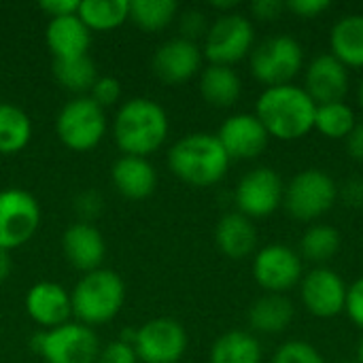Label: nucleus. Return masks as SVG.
<instances>
[{"label": "nucleus", "mask_w": 363, "mask_h": 363, "mask_svg": "<svg viewBox=\"0 0 363 363\" xmlns=\"http://www.w3.org/2000/svg\"><path fill=\"white\" fill-rule=\"evenodd\" d=\"M357 98H359V106L363 108V79L362 83H359V89H357Z\"/></svg>", "instance_id": "47"}, {"label": "nucleus", "mask_w": 363, "mask_h": 363, "mask_svg": "<svg viewBox=\"0 0 363 363\" xmlns=\"http://www.w3.org/2000/svg\"><path fill=\"white\" fill-rule=\"evenodd\" d=\"M40 225L38 200L19 187L0 191V249L13 251L34 238Z\"/></svg>", "instance_id": "10"}, {"label": "nucleus", "mask_w": 363, "mask_h": 363, "mask_svg": "<svg viewBox=\"0 0 363 363\" xmlns=\"http://www.w3.org/2000/svg\"><path fill=\"white\" fill-rule=\"evenodd\" d=\"M45 43L53 55V60H68L87 55L91 45L89 28L79 19V15L49 19L45 30Z\"/></svg>", "instance_id": "21"}, {"label": "nucleus", "mask_w": 363, "mask_h": 363, "mask_svg": "<svg viewBox=\"0 0 363 363\" xmlns=\"http://www.w3.org/2000/svg\"><path fill=\"white\" fill-rule=\"evenodd\" d=\"M202 60L204 53L198 43L177 36L157 47L151 60V68L162 83L181 85L202 70Z\"/></svg>", "instance_id": "15"}, {"label": "nucleus", "mask_w": 363, "mask_h": 363, "mask_svg": "<svg viewBox=\"0 0 363 363\" xmlns=\"http://www.w3.org/2000/svg\"><path fill=\"white\" fill-rule=\"evenodd\" d=\"M355 362L363 363V338L359 340V345H357V359Z\"/></svg>", "instance_id": "46"}, {"label": "nucleus", "mask_w": 363, "mask_h": 363, "mask_svg": "<svg viewBox=\"0 0 363 363\" xmlns=\"http://www.w3.org/2000/svg\"><path fill=\"white\" fill-rule=\"evenodd\" d=\"M215 242L219 251L230 259H245L255 251L257 245V230L253 221L245 215L228 213L219 219L215 228Z\"/></svg>", "instance_id": "22"}, {"label": "nucleus", "mask_w": 363, "mask_h": 363, "mask_svg": "<svg viewBox=\"0 0 363 363\" xmlns=\"http://www.w3.org/2000/svg\"><path fill=\"white\" fill-rule=\"evenodd\" d=\"M30 347L45 363H96L100 340L96 332L81 323H64L32 336Z\"/></svg>", "instance_id": "7"}, {"label": "nucleus", "mask_w": 363, "mask_h": 363, "mask_svg": "<svg viewBox=\"0 0 363 363\" xmlns=\"http://www.w3.org/2000/svg\"><path fill=\"white\" fill-rule=\"evenodd\" d=\"M200 94L215 108H230L242 94V81L232 66L208 64L200 72Z\"/></svg>", "instance_id": "24"}, {"label": "nucleus", "mask_w": 363, "mask_h": 363, "mask_svg": "<svg viewBox=\"0 0 363 363\" xmlns=\"http://www.w3.org/2000/svg\"><path fill=\"white\" fill-rule=\"evenodd\" d=\"M347 283L332 268L319 266L306 272L300 281L302 306L319 319H332L345 313L347 304Z\"/></svg>", "instance_id": "14"}, {"label": "nucleus", "mask_w": 363, "mask_h": 363, "mask_svg": "<svg viewBox=\"0 0 363 363\" xmlns=\"http://www.w3.org/2000/svg\"><path fill=\"white\" fill-rule=\"evenodd\" d=\"M96 363H138V357L132 345L117 338L100 349Z\"/></svg>", "instance_id": "37"}, {"label": "nucleus", "mask_w": 363, "mask_h": 363, "mask_svg": "<svg viewBox=\"0 0 363 363\" xmlns=\"http://www.w3.org/2000/svg\"><path fill=\"white\" fill-rule=\"evenodd\" d=\"M251 74L266 87L289 85L304 66V49L289 34H277L257 43L249 55Z\"/></svg>", "instance_id": "5"}, {"label": "nucleus", "mask_w": 363, "mask_h": 363, "mask_svg": "<svg viewBox=\"0 0 363 363\" xmlns=\"http://www.w3.org/2000/svg\"><path fill=\"white\" fill-rule=\"evenodd\" d=\"M340 249V232L328 223H313L300 240V255L313 264H325Z\"/></svg>", "instance_id": "31"}, {"label": "nucleus", "mask_w": 363, "mask_h": 363, "mask_svg": "<svg viewBox=\"0 0 363 363\" xmlns=\"http://www.w3.org/2000/svg\"><path fill=\"white\" fill-rule=\"evenodd\" d=\"M317 104L304 87L294 83L266 87L255 102V117L262 121L270 138L291 143L315 130Z\"/></svg>", "instance_id": "1"}, {"label": "nucleus", "mask_w": 363, "mask_h": 363, "mask_svg": "<svg viewBox=\"0 0 363 363\" xmlns=\"http://www.w3.org/2000/svg\"><path fill=\"white\" fill-rule=\"evenodd\" d=\"M238 2L236 0H230V2H213V9H219V11H228L232 13V9H236Z\"/></svg>", "instance_id": "45"}, {"label": "nucleus", "mask_w": 363, "mask_h": 363, "mask_svg": "<svg viewBox=\"0 0 363 363\" xmlns=\"http://www.w3.org/2000/svg\"><path fill=\"white\" fill-rule=\"evenodd\" d=\"M272 363H325L323 355L304 340H289L274 351Z\"/></svg>", "instance_id": "33"}, {"label": "nucleus", "mask_w": 363, "mask_h": 363, "mask_svg": "<svg viewBox=\"0 0 363 363\" xmlns=\"http://www.w3.org/2000/svg\"><path fill=\"white\" fill-rule=\"evenodd\" d=\"M179 15L174 0H134L130 2V21L145 32L166 30Z\"/></svg>", "instance_id": "32"}, {"label": "nucleus", "mask_w": 363, "mask_h": 363, "mask_svg": "<svg viewBox=\"0 0 363 363\" xmlns=\"http://www.w3.org/2000/svg\"><path fill=\"white\" fill-rule=\"evenodd\" d=\"M115 189L128 200H145L157 187V172L147 157L121 155L111 168Z\"/></svg>", "instance_id": "20"}, {"label": "nucleus", "mask_w": 363, "mask_h": 363, "mask_svg": "<svg viewBox=\"0 0 363 363\" xmlns=\"http://www.w3.org/2000/svg\"><path fill=\"white\" fill-rule=\"evenodd\" d=\"M302 277V257L287 245H266L253 257V279L266 294L285 296Z\"/></svg>", "instance_id": "13"}, {"label": "nucleus", "mask_w": 363, "mask_h": 363, "mask_svg": "<svg viewBox=\"0 0 363 363\" xmlns=\"http://www.w3.org/2000/svg\"><path fill=\"white\" fill-rule=\"evenodd\" d=\"M230 162L219 138L208 132L187 134L168 151L172 174L191 187H211L219 183L225 177Z\"/></svg>", "instance_id": "3"}, {"label": "nucleus", "mask_w": 363, "mask_h": 363, "mask_svg": "<svg viewBox=\"0 0 363 363\" xmlns=\"http://www.w3.org/2000/svg\"><path fill=\"white\" fill-rule=\"evenodd\" d=\"M347 151L353 160L357 162H363V121L353 128V132L347 136Z\"/></svg>", "instance_id": "43"}, {"label": "nucleus", "mask_w": 363, "mask_h": 363, "mask_svg": "<svg viewBox=\"0 0 363 363\" xmlns=\"http://www.w3.org/2000/svg\"><path fill=\"white\" fill-rule=\"evenodd\" d=\"M187 345V332L177 319L157 317L136 330L134 351L143 363H179Z\"/></svg>", "instance_id": "11"}, {"label": "nucleus", "mask_w": 363, "mask_h": 363, "mask_svg": "<svg viewBox=\"0 0 363 363\" xmlns=\"http://www.w3.org/2000/svg\"><path fill=\"white\" fill-rule=\"evenodd\" d=\"M330 53L347 68H363V15L340 17L330 30Z\"/></svg>", "instance_id": "23"}, {"label": "nucleus", "mask_w": 363, "mask_h": 363, "mask_svg": "<svg viewBox=\"0 0 363 363\" xmlns=\"http://www.w3.org/2000/svg\"><path fill=\"white\" fill-rule=\"evenodd\" d=\"M357 125L355 111L345 102H328V104H317V115H315V130L323 134L325 138L332 140H347V136L353 132Z\"/></svg>", "instance_id": "30"}, {"label": "nucleus", "mask_w": 363, "mask_h": 363, "mask_svg": "<svg viewBox=\"0 0 363 363\" xmlns=\"http://www.w3.org/2000/svg\"><path fill=\"white\" fill-rule=\"evenodd\" d=\"M72 317L87 328H98L113 321L123 302H125V285L121 277L108 268H98L79 279L74 289L70 291Z\"/></svg>", "instance_id": "4"}, {"label": "nucleus", "mask_w": 363, "mask_h": 363, "mask_svg": "<svg viewBox=\"0 0 363 363\" xmlns=\"http://www.w3.org/2000/svg\"><path fill=\"white\" fill-rule=\"evenodd\" d=\"M215 136L219 138L230 160H255L266 151L270 143V136L255 113L230 115Z\"/></svg>", "instance_id": "16"}, {"label": "nucleus", "mask_w": 363, "mask_h": 363, "mask_svg": "<svg viewBox=\"0 0 363 363\" xmlns=\"http://www.w3.org/2000/svg\"><path fill=\"white\" fill-rule=\"evenodd\" d=\"M345 313L349 315V319L363 330V277L357 279L349 291H347V304H345Z\"/></svg>", "instance_id": "38"}, {"label": "nucleus", "mask_w": 363, "mask_h": 363, "mask_svg": "<svg viewBox=\"0 0 363 363\" xmlns=\"http://www.w3.org/2000/svg\"><path fill=\"white\" fill-rule=\"evenodd\" d=\"M340 363H357V362H340Z\"/></svg>", "instance_id": "48"}, {"label": "nucleus", "mask_w": 363, "mask_h": 363, "mask_svg": "<svg viewBox=\"0 0 363 363\" xmlns=\"http://www.w3.org/2000/svg\"><path fill=\"white\" fill-rule=\"evenodd\" d=\"M53 74L55 81L77 94V96H87L100 77L96 70V64L89 55H79V57H68V60H53Z\"/></svg>", "instance_id": "29"}, {"label": "nucleus", "mask_w": 363, "mask_h": 363, "mask_svg": "<svg viewBox=\"0 0 363 363\" xmlns=\"http://www.w3.org/2000/svg\"><path fill=\"white\" fill-rule=\"evenodd\" d=\"M87 96H89L100 108L113 106V104L121 98V83H119V79L108 77V74L98 77L96 83H94V87H91V91H89Z\"/></svg>", "instance_id": "35"}, {"label": "nucleus", "mask_w": 363, "mask_h": 363, "mask_svg": "<svg viewBox=\"0 0 363 363\" xmlns=\"http://www.w3.org/2000/svg\"><path fill=\"white\" fill-rule=\"evenodd\" d=\"M208 19L202 11L198 9H189L185 13H181L179 17V30H181V38H187L191 43H198V38H204L208 32Z\"/></svg>", "instance_id": "34"}, {"label": "nucleus", "mask_w": 363, "mask_h": 363, "mask_svg": "<svg viewBox=\"0 0 363 363\" xmlns=\"http://www.w3.org/2000/svg\"><path fill=\"white\" fill-rule=\"evenodd\" d=\"M11 270H13L11 255H9V251H2L0 249V283H4L11 277Z\"/></svg>", "instance_id": "44"}, {"label": "nucleus", "mask_w": 363, "mask_h": 363, "mask_svg": "<svg viewBox=\"0 0 363 363\" xmlns=\"http://www.w3.org/2000/svg\"><path fill=\"white\" fill-rule=\"evenodd\" d=\"M79 19L89 28V32H108L119 28L130 19L128 0H81Z\"/></svg>", "instance_id": "28"}, {"label": "nucleus", "mask_w": 363, "mask_h": 363, "mask_svg": "<svg viewBox=\"0 0 363 363\" xmlns=\"http://www.w3.org/2000/svg\"><path fill=\"white\" fill-rule=\"evenodd\" d=\"M32 119L11 102H0V155H15L30 145Z\"/></svg>", "instance_id": "27"}, {"label": "nucleus", "mask_w": 363, "mask_h": 363, "mask_svg": "<svg viewBox=\"0 0 363 363\" xmlns=\"http://www.w3.org/2000/svg\"><path fill=\"white\" fill-rule=\"evenodd\" d=\"M304 89L315 104L340 102L349 91V68L332 53L313 57L304 70Z\"/></svg>", "instance_id": "17"}, {"label": "nucleus", "mask_w": 363, "mask_h": 363, "mask_svg": "<svg viewBox=\"0 0 363 363\" xmlns=\"http://www.w3.org/2000/svg\"><path fill=\"white\" fill-rule=\"evenodd\" d=\"M283 11H287V9H285V2H281V0H255L251 4V13L262 21L279 19Z\"/></svg>", "instance_id": "41"}, {"label": "nucleus", "mask_w": 363, "mask_h": 363, "mask_svg": "<svg viewBox=\"0 0 363 363\" xmlns=\"http://www.w3.org/2000/svg\"><path fill=\"white\" fill-rule=\"evenodd\" d=\"M102 211H104V198L96 189H85L74 198V213L83 223H91L94 219L100 217Z\"/></svg>", "instance_id": "36"}, {"label": "nucleus", "mask_w": 363, "mask_h": 363, "mask_svg": "<svg viewBox=\"0 0 363 363\" xmlns=\"http://www.w3.org/2000/svg\"><path fill=\"white\" fill-rule=\"evenodd\" d=\"M294 304L287 296L266 294L249 308V323L259 334H281L294 321Z\"/></svg>", "instance_id": "25"}, {"label": "nucleus", "mask_w": 363, "mask_h": 363, "mask_svg": "<svg viewBox=\"0 0 363 363\" xmlns=\"http://www.w3.org/2000/svg\"><path fill=\"white\" fill-rule=\"evenodd\" d=\"M283 196L285 183L281 174L268 166H259L247 172L238 181L234 191L238 213L249 219H262L272 215L283 204Z\"/></svg>", "instance_id": "12"}, {"label": "nucleus", "mask_w": 363, "mask_h": 363, "mask_svg": "<svg viewBox=\"0 0 363 363\" xmlns=\"http://www.w3.org/2000/svg\"><path fill=\"white\" fill-rule=\"evenodd\" d=\"M168 115L151 98H132L115 115L113 138L123 155L149 157L168 138Z\"/></svg>", "instance_id": "2"}, {"label": "nucleus", "mask_w": 363, "mask_h": 363, "mask_svg": "<svg viewBox=\"0 0 363 363\" xmlns=\"http://www.w3.org/2000/svg\"><path fill=\"white\" fill-rule=\"evenodd\" d=\"M62 251L72 268L87 274L102 268L106 242L102 232L94 223L77 221L62 234Z\"/></svg>", "instance_id": "19"}, {"label": "nucleus", "mask_w": 363, "mask_h": 363, "mask_svg": "<svg viewBox=\"0 0 363 363\" xmlns=\"http://www.w3.org/2000/svg\"><path fill=\"white\" fill-rule=\"evenodd\" d=\"M55 132L70 151H91L100 145L106 132V115L89 96H77L62 106L55 119Z\"/></svg>", "instance_id": "9"}, {"label": "nucleus", "mask_w": 363, "mask_h": 363, "mask_svg": "<svg viewBox=\"0 0 363 363\" xmlns=\"http://www.w3.org/2000/svg\"><path fill=\"white\" fill-rule=\"evenodd\" d=\"M79 2L81 0H43L38 6L49 19H57V17L77 15L79 13Z\"/></svg>", "instance_id": "40"}, {"label": "nucleus", "mask_w": 363, "mask_h": 363, "mask_svg": "<svg viewBox=\"0 0 363 363\" xmlns=\"http://www.w3.org/2000/svg\"><path fill=\"white\" fill-rule=\"evenodd\" d=\"M253 47L255 28L251 19L240 13H223L208 26L202 53L211 64L234 66L236 62L251 55Z\"/></svg>", "instance_id": "8"}, {"label": "nucleus", "mask_w": 363, "mask_h": 363, "mask_svg": "<svg viewBox=\"0 0 363 363\" xmlns=\"http://www.w3.org/2000/svg\"><path fill=\"white\" fill-rule=\"evenodd\" d=\"M26 313L43 330H53L72 317L70 294L53 281H40L26 294Z\"/></svg>", "instance_id": "18"}, {"label": "nucleus", "mask_w": 363, "mask_h": 363, "mask_svg": "<svg viewBox=\"0 0 363 363\" xmlns=\"http://www.w3.org/2000/svg\"><path fill=\"white\" fill-rule=\"evenodd\" d=\"M342 198L347 202V206H353V208H363V179H351L347 181L345 189H342Z\"/></svg>", "instance_id": "42"}, {"label": "nucleus", "mask_w": 363, "mask_h": 363, "mask_svg": "<svg viewBox=\"0 0 363 363\" xmlns=\"http://www.w3.org/2000/svg\"><path fill=\"white\" fill-rule=\"evenodd\" d=\"M330 6H332L330 0H289V2H285V9L291 11L294 15L302 17V19L319 17V15L325 13Z\"/></svg>", "instance_id": "39"}, {"label": "nucleus", "mask_w": 363, "mask_h": 363, "mask_svg": "<svg viewBox=\"0 0 363 363\" xmlns=\"http://www.w3.org/2000/svg\"><path fill=\"white\" fill-rule=\"evenodd\" d=\"M259 340L242 330L221 334L211 347V363H262Z\"/></svg>", "instance_id": "26"}, {"label": "nucleus", "mask_w": 363, "mask_h": 363, "mask_svg": "<svg viewBox=\"0 0 363 363\" xmlns=\"http://www.w3.org/2000/svg\"><path fill=\"white\" fill-rule=\"evenodd\" d=\"M336 200H338L336 181L319 168H306L285 185L283 206L296 221L311 223L321 219L325 213H330Z\"/></svg>", "instance_id": "6"}]
</instances>
